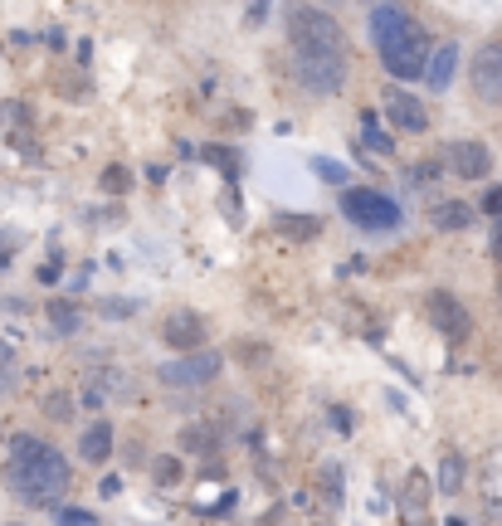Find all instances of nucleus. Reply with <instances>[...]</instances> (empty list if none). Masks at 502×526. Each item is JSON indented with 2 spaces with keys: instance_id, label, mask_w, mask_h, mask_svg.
I'll use <instances>...</instances> for the list:
<instances>
[{
  "instance_id": "22",
  "label": "nucleus",
  "mask_w": 502,
  "mask_h": 526,
  "mask_svg": "<svg viewBox=\"0 0 502 526\" xmlns=\"http://www.w3.org/2000/svg\"><path fill=\"white\" fill-rule=\"evenodd\" d=\"M205 156H210V161H215V166H220V171H225V176H239V166H234V156H230V147H205Z\"/></svg>"
},
{
  "instance_id": "28",
  "label": "nucleus",
  "mask_w": 502,
  "mask_h": 526,
  "mask_svg": "<svg viewBox=\"0 0 502 526\" xmlns=\"http://www.w3.org/2000/svg\"><path fill=\"white\" fill-rule=\"evenodd\" d=\"M103 312H108V317H132V312H137V302H108Z\"/></svg>"
},
{
  "instance_id": "8",
  "label": "nucleus",
  "mask_w": 502,
  "mask_h": 526,
  "mask_svg": "<svg viewBox=\"0 0 502 526\" xmlns=\"http://www.w3.org/2000/svg\"><path fill=\"white\" fill-rule=\"evenodd\" d=\"M468 83H473V93L483 98V103H502V44H483L478 54H473V69H468Z\"/></svg>"
},
{
  "instance_id": "17",
  "label": "nucleus",
  "mask_w": 502,
  "mask_h": 526,
  "mask_svg": "<svg viewBox=\"0 0 502 526\" xmlns=\"http://www.w3.org/2000/svg\"><path fill=\"white\" fill-rule=\"evenodd\" d=\"M459 483H464V458H459V453H449V458L439 463V488L459 492Z\"/></svg>"
},
{
  "instance_id": "16",
  "label": "nucleus",
  "mask_w": 502,
  "mask_h": 526,
  "mask_svg": "<svg viewBox=\"0 0 502 526\" xmlns=\"http://www.w3.org/2000/svg\"><path fill=\"white\" fill-rule=\"evenodd\" d=\"M20 385V356H15V346L0 337V395H10Z\"/></svg>"
},
{
  "instance_id": "24",
  "label": "nucleus",
  "mask_w": 502,
  "mask_h": 526,
  "mask_svg": "<svg viewBox=\"0 0 502 526\" xmlns=\"http://www.w3.org/2000/svg\"><path fill=\"white\" fill-rule=\"evenodd\" d=\"M44 414H54V419H69V414H74L69 395H49V400H44Z\"/></svg>"
},
{
  "instance_id": "6",
  "label": "nucleus",
  "mask_w": 502,
  "mask_h": 526,
  "mask_svg": "<svg viewBox=\"0 0 502 526\" xmlns=\"http://www.w3.org/2000/svg\"><path fill=\"white\" fill-rule=\"evenodd\" d=\"M161 346H171V351H181V356L205 351V322H200V312H191V307L166 312V317H161Z\"/></svg>"
},
{
  "instance_id": "19",
  "label": "nucleus",
  "mask_w": 502,
  "mask_h": 526,
  "mask_svg": "<svg viewBox=\"0 0 502 526\" xmlns=\"http://www.w3.org/2000/svg\"><path fill=\"white\" fill-rule=\"evenodd\" d=\"M322 492H327V507H342V468L337 463L322 468Z\"/></svg>"
},
{
  "instance_id": "2",
  "label": "nucleus",
  "mask_w": 502,
  "mask_h": 526,
  "mask_svg": "<svg viewBox=\"0 0 502 526\" xmlns=\"http://www.w3.org/2000/svg\"><path fill=\"white\" fill-rule=\"evenodd\" d=\"M69 463L64 453L44 439H30V434H15L10 449H5V483L20 502H35V507H49L69 492Z\"/></svg>"
},
{
  "instance_id": "18",
  "label": "nucleus",
  "mask_w": 502,
  "mask_h": 526,
  "mask_svg": "<svg viewBox=\"0 0 502 526\" xmlns=\"http://www.w3.org/2000/svg\"><path fill=\"white\" fill-rule=\"evenodd\" d=\"M361 132H366V147H371V151H381V156H386V151H395V142H390L386 132L376 127V113L361 117Z\"/></svg>"
},
{
  "instance_id": "23",
  "label": "nucleus",
  "mask_w": 502,
  "mask_h": 526,
  "mask_svg": "<svg viewBox=\"0 0 502 526\" xmlns=\"http://www.w3.org/2000/svg\"><path fill=\"white\" fill-rule=\"evenodd\" d=\"M49 317H54V327H59V332H74V312H69V302H54V307H49Z\"/></svg>"
},
{
  "instance_id": "25",
  "label": "nucleus",
  "mask_w": 502,
  "mask_h": 526,
  "mask_svg": "<svg viewBox=\"0 0 502 526\" xmlns=\"http://www.w3.org/2000/svg\"><path fill=\"white\" fill-rule=\"evenodd\" d=\"M317 176H322V181H332V186H342V181H347V171H342L337 161H317Z\"/></svg>"
},
{
  "instance_id": "15",
  "label": "nucleus",
  "mask_w": 502,
  "mask_h": 526,
  "mask_svg": "<svg viewBox=\"0 0 502 526\" xmlns=\"http://www.w3.org/2000/svg\"><path fill=\"white\" fill-rule=\"evenodd\" d=\"M429 220H434V229H468L473 225V210L459 205V200H444V205L429 210Z\"/></svg>"
},
{
  "instance_id": "4",
  "label": "nucleus",
  "mask_w": 502,
  "mask_h": 526,
  "mask_svg": "<svg viewBox=\"0 0 502 526\" xmlns=\"http://www.w3.org/2000/svg\"><path fill=\"white\" fill-rule=\"evenodd\" d=\"M342 215H347L356 229H366V234H390V229H400V205L381 195V190H342Z\"/></svg>"
},
{
  "instance_id": "11",
  "label": "nucleus",
  "mask_w": 502,
  "mask_h": 526,
  "mask_svg": "<svg viewBox=\"0 0 502 526\" xmlns=\"http://www.w3.org/2000/svg\"><path fill=\"white\" fill-rule=\"evenodd\" d=\"M78 453H83V463H108V453H113V424H108V419L83 424V434H78Z\"/></svg>"
},
{
  "instance_id": "10",
  "label": "nucleus",
  "mask_w": 502,
  "mask_h": 526,
  "mask_svg": "<svg viewBox=\"0 0 502 526\" xmlns=\"http://www.w3.org/2000/svg\"><path fill=\"white\" fill-rule=\"evenodd\" d=\"M386 117L395 127H405V132H425L429 117H425V103L420 98H410L405 88H390L386 93Z\"/></svg>"
},
{
  "instance_id": "31",
  "label": "nucleus",
  "mask_w": 502,
  "mask_h": 526,
  "mask_svg": "<svg viewBox=\"0 0 502 526\" xmlns=\"http://www.w3.org/2000/svg\"><path fill=\"white\" fill-rule=\"evenodd\" d=\"M498 293H502V278H498Z\"/></svg>"
},
{
  "instance_id": "13",
  "label": "nucleus",
  "mask_w": 502,
  "mask_h": 526,
  "mask_svg": "<svg viewBox=\"0 0 502 526\" xmlns=\"http://www.w3.org/2000/svg\"><path fill=\"white\" fill-rule=\"evenodd\" d=\"M425 497H429V478L425 473H410L405 478V507H400L410 526H425Z\"/></svg>"
},
{
  "instance_id": "14",
  "label": "nucleus",
  "mask_w": 502,
  "mask_h": 526,
  "mask_svg": "<svg viewBox=\"0 0 502 526\" xmlns=\"http://www.w3.org/2000/svg\"><path fill=\"white\" fill-rule=\"evenodd\" d=\"M273 229H278L283 239H298V244H303V239H317V234H322V220H317V215H278Z\"/></svg>"
},
{
  "instance_id": "9",
  "label": "nucleus",
  "mask_w": 502,
  "mask_h": 526,
  "mask_svg": "<svg viewBox=\"0 0 502 526\" xmlns=\"http://www.w3.org/2000/svg\"><path fill=\"white\" fill-rule=\"evenodd\" d=\"M449 166H454L464 181H483V176L493 171V151L483 147V142H454V147H449Z\"/></svg>"
},
{
  "instance_id": "27",
  "label": "nucleus",
  "mask_w": 502,
  "mask_h": 526,
  "mask_svg": "<svg viewBox=\"0 0 502 526\" xmlns=\"http://www.w3.org/2000/svg\"><path fill=\"white\" fill-rule=\"evenodd\" d=\"M103 186L113 190V195H117V190H127V171H117V166H113V171L103 176Z\"/></svg>"
},
{
  "instance_id": "1",
  "label": "nucleus",
  "mask_w": 502,
  "mask_h": 526,
  "mask_svg": "<svg viewBox=\"0 0 502 526\" xmlns=\"http://www.w3.org/2000/svg\"><path fill=\"white\" fill-rule=\"evenodd\" d=\"M288 49H293V78L317 93L332 98L347 83V39L332 10L317 5H293L288 10Z\"/></svg>"
},
{
  "instance_id": "3",
  "label": "nucleus",
  "mask_w": 502,
  "mask_h": 526,
  "mask_svg": "<svg viewBox=\"0 0 502 526\" xmlns=\"http://www.w3.org/2000/svg\"><path fill=\"white\" fill-rule=\"evenodd\" d=\"M371 39H376L381 64H386V74H395V83L425 78L434 39H429V30L405 5H376L371 10Z\"/></svg>"
},
{
  "instance_id": "12",
  "label": "nucleus",
  "mask_w": 502,
  "mask_h": 526,
  "mask_svg": "<svg viewBox=\"0 0 502 526\" xmlns=\"http://www.w3.org/2000/svg\"><path fill=\"white\" fill-rule=\"evenodd\" d=\"M454 69H459V44H439V49L429 54L425 83L434 88V93H444V88L454 83Z\"/></svg>"
},
{
  "instance_id": "5",
  "label": "nucleus",
  "mask_w": 502,
  "mask_h": 526,
  "mask_svg": "<svg viewBox=\"0 0 502 526\" xmlns=\"http://www.w3.org/2000/svg\"><path fill=\"white\" fill-rule=\"evenodd\" d=\"M220 371H225V356L205 346V351H195V356H181V361L161 366V371H156V385H166V390H200V385H210Z\"/></svg>"
},
{
  "instance_id": "7",
  "label": "nucleus",
  "mask_w": 502,
  "mask_h": 526,
  "mask_svg": "<svg viewBox=\"0 0 502 526\" xmlns=\"http://www.w3.org/2000/svg\"><path fill=\"white\" fill-rule=\"evenodd\" d=\"M425 312H429V322H434V332H439V337L468 341V332H473V317H468V307L454 298V293H429Z\"/></svg>"
},
{
  "instance_id": "29",
  "label": "nucleus",
  "mask_w": 502,
  "mask_h": 526,
  "mask_svg": "<svg viewBox=\"0 0 502 526\" xmlns=\"http://www.w3.org/2000/svg\"><path fill=\"white\" fill-rule=\"evenodd\" d=\"M332 419H337V429H342V434H351V414L347 410H332Z\"/></svg>"
},
{
  "instance_id": "26",
  "label": "nucleus",
  "mask_w": 502,
  "mask_h": 526,
  "mask_svg": "<svg viewBox=\"0 0 502 526\" xmlns=\"http://www.w3.org/2000/svg\"><path fill=\"white\" fill-rule=\"evenodd\" d=\"M483 210H488V215H498V220H502V186L483 195Z\"/></svg>"
},
{
  "instance_id": "20",
  "label": "nucleus",
  "mask_w": 502,
  "mask_h": 526,
  "mask_svg": "<svg viewBox=\"0 0 502 526\" xmlns=\"http://www.w3.org/2000/svg\"><path fill=\"white\" fill-rule=\"evenodd\" d=\"M152 478L161 483V488H176V483H181V458H156Z\"/></svg>"
},
{
  "instance_id": "21",
  "label": "nucleus",
  "mask_w": 502,
  "mask_h": 526,
  "mask_svg": "<svg viewBox=\"0 0 502 526\" xmlns=\"http://www.w3.org/2000/svg\"><path fill=\"white\" fill-rule=\"evenodd\" d=\"M181 444H186V449L215 453V444H220V439H215V429H186V434H181Z\"/></svg>"
},
{
  "instance_id": "30",
  "label": "nucleus",
  "mask_w": 502,
  "mask_h": 526,
  "mask_svg": "<svg viewBox=\"0 0 502 526\" xmlns=\"http://www.w3.org/2000/svg\"><path fill=\"white\" fill-rule=\"evenodd\" d=\"M493 254L502 259V220H498V229H493Z\"/></svg>"
}]
</instances>
